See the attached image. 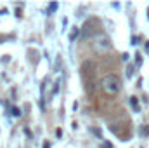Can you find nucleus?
I'll list each match as a JSON object with an SVG mask.
<instances>
[{
    "label": "nucleus",
    "instance_id": "nucleus-1",
    "mask_svg": "<svg viewBox=\"0 0 149 148\" xmlns=\"http://www.w3.org/2000/svg\"><path fill=\"white\" fill-rule=\"evenodd\" d=\"M101 87H102V91H104L108 96H114V94L120 92L121 82H120V78H118L116 75H106V77L101 80Z\"/></svg>",
    "mask_w": 149,
    "mask_h": 148
},
{
    "label": "nucleus",
    "instance_id": "nucleus-5",
    "mask_svg": "<svg viewBox=\"0 0 149 148\" xmlns=\"http://www.w3.org/2000/svg\"><path fill=\"white\" fill-rule=\"evenodd\" d=\"M135 65H137V66H141V65H142V58H141V54H139V52L135 54Z\"/></svg>",
    "mask_w": 149,
    "mask_h": 148
},
{
    "label": "nucleus",
    "instance_id": "nucleus-2",
    "mask_svg": "<svg viewBox=\"0 0 149 148\" xmlns=\"http://www.w3.org/2000/svg\"><path fill=\"white\" fill-rule=\"evenodd\" d=\"M94 49H95V52H99V54L109 52V51H111V42H109V38L106 37V35H97V37L94 38Z\"/></svg>",
    "mask_w": 149,
    "mask_h": 148
},
{
    "label": "nucleus",
    "instance_id": "nucleus-10",
    "mask_svg": "<svg viewBox=\"0 0 149 148\" xmlns=\"http://www.w3.org/2000/svg\"><path fill=\"white\" fill-rule=\"evenodd\" d=\"M56 136H57V138H61V136H63V131H61V129H57V131H56Z\"/></svg>",
    "mask_w": 149,
    "mask_h": 148
},
{
    "label": "nucleus",
    "instance_id": "nucleus-3",
    "mask_svg": "<svg viewBox=\"0 0 149 148\" xmlns=\"http://www.w3.org/2000/svg\"><path fill=\"white\" fill-rule=\"evenodd\" d=\"M130 105H132L134 111H139V105H137V99L135 98H130Z\"/></svg>",
    "mask_w": 149,
    "mask_h": 148
},
{
    "label": "nucleus",
    "instance_id": "nucleus-4",
    "mask_svg": "<svg viewBox=\"0 0 149 148\" xmlns=\"http://www.w3.org/2000/svg\"><path fill=\"white\" fill-rule=\"evenodd\" d=\"M127 77H128V78H132V77H134V66H132V65L127 68Z\"/></svg>",
    "mask_w": 149,
    "mask_h": 148
},
{
    "label": "nucleus",
    "instance_id": "nucleus-14",
    "mask_svg": "<svg viewBox=\"0 0 149 148\" xmlns=\"http://www.w3.org/2000/svg\"><path fill=\"white\" fill-rule=\"evenodd\" d=\"M148 19H149V9H148Z\"/></svg>",
    "mask_w": 149,
    "mask_h": 148
},
{
    "label": "nucleus",
    "instance_id": "nucleus-11",
    "mask_svg": "<svg viewBox=\"0 0 149 148\" xmlns=\"http://www.w3.org/2000/svg\"><path fill=\"white\" fill-rule=\"evenodd\" d=\"M142 132H146V134H149V127H146V129H142Z\"/></svg>",
    "mask_w": 149,
    "mask_h": 148
},
{
    "label": "nucleus",
    "instance_id": "nucleus-12",
    "mask_svg": "<svg viewBox=\"0 0 149 148\" xmlns=\"http://www.w3.org/2000/svg\"><path fill=\"white\" fill-rule=\"evenodd\" d=\"M146 51H149V42L146 44Z\"/></svg>",
    "mask_w": 149,
    "mask_h": 148
},
{
    "label": "nucleus",
    "instance_id": "nucleus-13",
    "mask_svg": "<svg viewBox=\"0 0 149 148\" xmlns=\"http://www.w3.org/2000/svg\"><path fill=\"white\" fill-rule=\"evenodd\" d=\"M43 148H50V147H49V145H47V143H45V145H43Z\"/></svg>",
    "mask_w": 149,
    "mask_h": 148
},
{
    "label": "nucleus",
    "instance_id": "nucleus-9",
    "mask_svg": "<svg viewBox=\"0 0 149 148\" xmlns=\"http://www.w3.org/2000/svg\"><path fill=\"white\" fill-rule=\"evenodd\" d=\"M132 44H134V45H137V44H139V37H134V38H132Z\"/></svg>",
    "mask_w": 149,
    "mask_h": 148
},
{
    "label": "nucleus",
    "instance_id": "nucleus-6",
    "mask_svg": "<svg viewBox=\"0 0 149 148\" xmlns=\"http://www.w3.org/2000/svg\"><path fill=\"white\" fill-rule=\"evenodd\" d=\"M12 115H14V117H19V115H21V110H19V108H12Z\"/></svg>",
    "mask_w": 149,
    "mask_h": 148
},
{
    "label": "nucleus",
    "instance_id": "nucleus-7",
    "mask_svg": "<svg viewBox=\"0 0 149 148\" xmlns=\"http://www.w3.org/2000/svg\"><path fill=\"white\" fill-rule=\"evenodd\" d=\"M56 9H57V4H56V2H52V4L49 5V11L52 12V11H56Z\"/></svg>",
    "mask_w": 149,
    "mask_h": 148
},
{
    "label": "nucleus",
    "instance_id": "nucleus-8",
    "mask_svg": "<svg viewBox=\"0 0 149 148\" xmlns=\"http://www.w3.org/2000/svg\"><path fill=\"white\" fill-rule=\"evenodd\" d=\"M76 35H78V28H74L73 32H71V35H70V40H73V38L76 37Z\"/></svg>",
    "mask_w": 149,
    "mask_h": 148
}]
</instances>
